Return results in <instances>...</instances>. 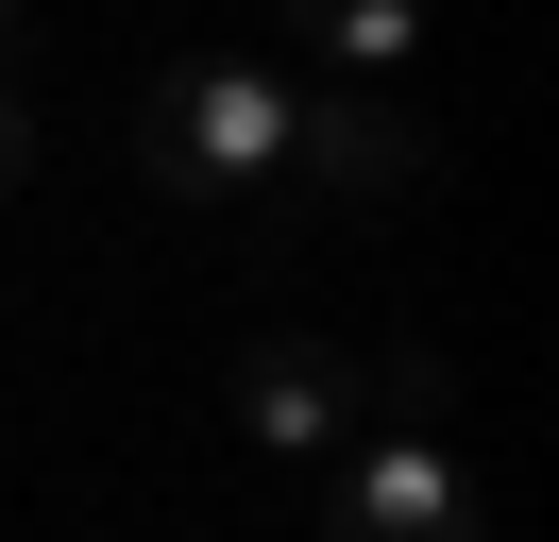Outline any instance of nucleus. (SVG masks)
Returning <instances> with one entry per match:
<instances>
[{
    "mask_svg": "<svg viewBox=\"0 0 559 542\" xmlns=\"http://www.w3.org/2000/svg\"><path fill=\"white\" fill-rule=\"evenodd\" d=\"M221 406H238V440H254L272 474H340V440L373 424V356L322 339V322H272V339H238Z\"/></svg>",
    "mask_w": 559,
    "mask_h": 542,
    "instance_id": "nucleus-2",
    "label": "nucleus"
},
{
    "mask_svg": "<svg viewBox=\"0 0 559 542\" xmlns=\"http://www.w3.org/2000/svg\"><path fill=\"white\" fill-rule=\"evenodd\" d=\"M441 169V136L407 119V85H322L288 68V203H407Z\"/></svg>",
    "mask_w": 559,
    "mask_h": 542,
    "instance_id": "nucleus-3",
    "label": "nucleus"
},
{
    "mask_svg": "<svg viewBox=\"0 0 559 542\" xmlns=\"http://www.w3.org/2000/svg\"><path fill=\"white\" fill-rule=\"evenodd\" d=\"M136 187L288 237V68H254V51L153 68V85H136Z\"/></svg>",
    "mask_w": 559,
    "mask_h": 542,
    "instance_id": "nucleus-1",
    "label": "nucleus"
},
{
    "mask_svg": "<svg viewBox=\"0 0 559 542\" xmlns=\"http://www.w3.org/2000/svg\"><path fill=\"white\" fill-rule=\"evenodd\" d=\"M17 17H35V0H0V34H17Z\"/></svg>",
    "mask_w": 559,
    "mask_h": 542,
    "instance_id": "nucleus-7",
    "label": "nucleus"
},
{
    "mask_svg": "<svg viewBox=\"0 0 559 542\" xmlns=\"http://www.w3.org/2000/svg\"><path fill=\"white\" fill-rule=\"evenodd\" d=\"M322 542H475V474H457L441 424H356L340 440V492H322Z\"/></svg>",
    "mask_w": 559,
    "mask_h": 542,
    "instance_id": "nucleus-4",
    "label": "nucleus"
},
{
    "mask_svg": "<svg viewBox=\"0 0 559 542\" xmlns=\"http://www.w3.org/2000/svg\"><path fill=\"white\" fill-rule=\"evenodd\" d=\"M288 34H306L322 85H390V68L424 51V0H288Z\"/></svg>",
    "mask_w": 559,
    "mask_h": 542,
    "instance_id": "nucleus-5",
    "label": "nucleus"
},
{
    "mask_svg": "<svg viewBox=\"0 0 559 542\" xmlns=\"http://www.w3.org/2000/svg\"><path fill=\"white\" fill-rule=\"evenodd\" d=\"M17 169H35V102L0 85V187H17Z\"/></svg>",
    "mask_w": 559,
    "mask_h": 542,
    "instance_id": "nucleus-6",
    "label": "nucleus"
}]
</instances>
